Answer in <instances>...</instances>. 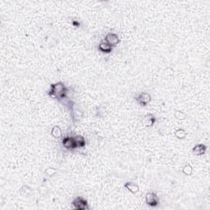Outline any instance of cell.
I'll use <instances>...</instances> for the list:
<instances>
[{"label":"cell","instance_id":"cell-4","mask_svg":"<svg viewBox=\"0 0 210 210\" xmlns=\"http://www.w3.org/2000/svg\"><path fill=\"white\" fill-rule=\"evenodd\" d=\"M136 100L138 102V104L141 106H146L151 101V96L150 94L143 92L141 95H139L138 97L136 98Z\"/></svg>","mask_w":210,"mask_h":210},{"label":"cell","instance_id":"cell-14","mask_svg":"<svg viewBox=\"0 0 210 210\" xmlns=\"http://www.w3.org/2000/svg\"><path fill=\"white\" fill-rule=\"evenodd\" d=\"M175 136L177 137L178 139H180V140L185 139L186 136V132L185 131V130H183V129H178V130L176 131Z\"/></svg>","mask_w":210,"mask_h":210},{"label":"cell","instance_id":"cell-6","mask_svg":"<svg viewBox=\"0 0 210 210\" xmlns=\"http://www.w3.org/2000/svg\"><path fill=\"white\" fill-rule=\"evenodd\" d=\"M63 147L67 149V150H74L76 149V145L74 140V137L72 136H67L63 140Z\"/></svg>","mask_w":210,"mask_h":210},{"label":"cell","instance_id":"cell-15","mask_svg":"<svg viewBox=\"0 0 210 210\" xmlns=\"http://www.w3.org/2000/svg\"><path fill=\"white\" fill-rule=\"evenodd\" d=\"M174 117H175L177 120L182 121V120L186 119V114L183 113V112H182V111H176L175 113H174Z\"/></svg>","mask_w":210,"mask_h":210},{"label":"cell","instance_id":"cell-17","mask_svg":"<svg viewBox=\"0 0 210 210\" xmlns=\"http://www.w3.org/2000/svg\"><path fill=\"white\" fill-rule=\"evenodd\" d=\"M55 173H56V170L54 168H52V167H49L47 170H45V174H47L49 177H52Z\"/></svg>","mask_w":210,"mask_h":210},{"label":"cell","instance_id":"cell-5","mask_svg":"<svg viewBox=\"0 0 210 210\" xmlns=\"http://www.w3.org/2000/svg\"><path fill=\"white\" fill-rule=\"evenodd\" d=\"M105 42L107 44H108L109 45L112 46V47H114L117 44L120 42L119 37L117 34H114V33H109L108 35L105 36Z\"/></svg>","mask_w":210,"mask_h":210},{"label":"cell","instance_id":"cell-10","mask_svg":"<svg viewBox=\"0 0 210 210\" xmlns=\"http://www.w3.org/2000/svg\"><path fill=\"white\" fill-rule=\"evenodd\" d=\"M145 125L146 126H152L155 123L156 119L155 117H154V115L152 114H148L145 116Z\"/></svg>","mask_w":210,"mask_h":210},{"label":"cell","instance_id":"cell-9","mask_svg":"<svg viewBox=\"0 0 210 210\" xmlns=\"http://www.w3.org/2000/svg\"><path fill=\"white\" fill-rule=\"evenodd\" d=\"M124 186H125V188H126L129 192L132 193V194H136V193L138 192L139 190H140L139 186H137L136 183H133V182H126Z\"/></svg>","mask_w":210,"mask_h":210},{"label":"cell","instance_id":"cell-8","mask_svg":"<svg viewBox=\"0 0 210 210\" xmlns=\"http://www.w3.org/2000/svg\"><path fill=\"white\" fill-rule=\"evenodd\" d=\"M99 50L104 54H110L113 50V47L107 44L106 42H101L99 44Z\"/></svg>","mask_w":210,"mask_h":210},{"label":"cell","instance_id":"cell-11","mask_svg":"<svg viewBox=\"0 0 210 210\" xmlns=\"http://www.w3.org/2000/svg\"><path fill=\"white\" fill-rule=\"evenodd\" d=\"M74 140H75L77 148H82L85 145V140L82 136H74Z\"/></svg>","mask_w":210,"mask_h":210},{"label":"cell","instance_id":"cell-3","mask_svg":"<svg viewBox=\"0 0 210 210\" xmlns=\"http://www.w3.org/2000/svg\"><path fill=\"white\" fill-rule=\"evenodd\" d=\"M145 202L148 205L151 206V207H156L159 204L157 195L154 192L148 193L145 196Z\"/></svg>","mask_w":210,"mask_h":210},{"label":"cell","instance_id":"cell-1","mask_svg":"<svg viewBox=\"0 0 210 210\" xmlns=\"http://www.w3.org/2000/svg\"><path fill=\"white\" fill-rule=\"evenodd\" d=\"M68 89L63 82H57L55 84L51 85L50 90L49 91V95L50 97L55 98L57 100H65L67 99Z\"/></svg>","mask_w":210,"mask_h":210},{"label":"cell","instance_id":"cell-2","mask_svg":"<svg viewBox=\"0 0 210 210\" xmlns=\"http://www.w3.org/2000/svg\"><path fill=\"white\" fill-rule=\"evenodd\" d=\"M72 206L75 209L77 210H85V209H88L89 208V206H88V202H87L86 199H85L83 197H76V199H74L72 201Z\"/></svg>","mask_w":210,"mask_h":210},{"label":"cell","instance_id":"cell-12","mask_svg":"<svg viewBox=\"0 0 210 210\" xmlns=\"http://www.w3.org/2000/svg\"><path fill=\"white\" fill-rule=\"evenodd\" d=\"M51 134H52L53 136L55 137V138H59V137L62 136V130H61L59 126H54V127L52 129Z\"/></svg>","mask_w":210,"mask_h":210},{"label":"cell","instance_id":"cell-7","mask_svg":"<svg viewBox=\"0 0 210 210\" xmlns=\"http://www.w3.org/2000/svg\"><path fill=\"white\" fill-rule=\"evenodd\" d=\"M206 150H207V147H206L205 145H203V144H199V145H195V147L193 148L192 152L193 154H195V155L200 156V155H203V154H205Z\"/></svg>","mask_w":210,"mask_h":210},{"label":"cell","instance_id":"cell-13","mask_svg":"<svg viewBox=\"0 0 210 210\" xmlns=\"http://www.w3.org/2000/svg\"><path fill=\"white\" fill-rule=\"evenodd\" d=\"M72 117H73L74 121H79L80 119H81L83 117V113L82 112H80L79 110H72Z\"/></svg>","mask_w":210,"mask_h":210},{"label":"cell","instance_id":"cell-16","mask_svg":"<svg viewBox=\"0 0 210 210\" xmlns=\"http://www.w3.org/2000/svg\"><path fill=\"white\" fill-rule=\"evenodd\" d=\"M192 167H191V165H186L183 169H182V172H183V173L186 176H190L192 174Z\"/></svg>","mask_w":210,"mask_h":210}]
</instances>
